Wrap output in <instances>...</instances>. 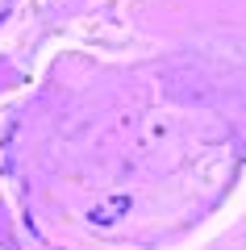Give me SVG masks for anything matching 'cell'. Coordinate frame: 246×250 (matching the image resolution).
<instances>
[]
</instances>
